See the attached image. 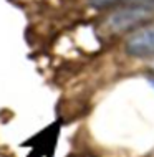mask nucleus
Returning a JSON list of instances; mask_svg holds the SVG:
<instances>
[{"instance_id": "nucleus-2", "label": "nucleus", "mask_w": 154, "mask_h": 157, "mask_svg": "<svg viewBox=\"0 0 154 157\" xmlns=\"http://www.w3.org/2000/svg\"><path fill=\"white\" fill-rule=\"evenodd\" d=\"M124 52L132 58L154 56V25H146L132 32L124 43Z\"/></svg>"}, {"instance_id": "nucleus-1", "label": "nucleus", "mask_w": 154, "mask_h": 157, "mask_svg": "<svg viewBox=\"0 0 154 157\" xmlns=\"http://www.w3.org/2000/svg\"><path fill=\"white\" fill-rule=\"evenodd\" d=\"M152 8L148 5H128L121 10L113 12L105 20V27L113 33H126L136 32L138 28H143L149 25L152 20Z\"/></svg>"}, {"instance_id": "nucleus-3", "label": "nucleus", "mask_w": 154, "mask_h": 157, "mask_svg": "<svg viewBox=\"0 0 154 157\" xmlns=\"http://www.w3.org/2000/svg\"><path fill=\"white\" fill-rule=\"evenodd\" d=\"M124 2H129V0H89V3L96 8H108V7H114Z\"/></svg>"}, {"instance_id": "nucleus-4", "label": "nucleus", "mask_w": 154, "mask_h": 157, "mask_svg": "<svg viewBox=\"0 0 154 157\" xmlns=\"http://www.w3.org/2000/svg\"><path fill=\"white\" fill-rule=\"evenodd\" d=\"M148 81L151 83V86H154V78H152V76H151V78H148Z\"/></svg>"}]
</instances>
